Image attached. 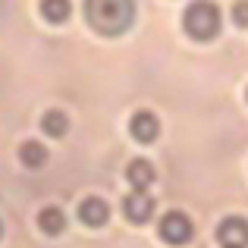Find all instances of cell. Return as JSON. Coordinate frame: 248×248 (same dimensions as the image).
<instances>
[{
	"label": "cell",
	"mask_w": 248,
	"mask_h": 248,
	"mask_svg": "<svg viewBox=\"0 0 248 248\" xmlns=\"http://www.w3.org/2000/svg\"><path fill=\"white\" fill-rule=\"evenodd\" d=\"M232 22H236L239 29H248V0H236V6H232Z\"/></svg>",
	"instance_id": "cell-13"
},
{
	"label": "cell",
	"mask_w": 248,
	"mask_h": 248,
	"mask_svg": "<svg viewBox=\"0 0 248 248\" xmlns=\"http://www.w3.org/2000/svg\"><path fill=\"white\" fill-rule=\"evenodd\" d=\"M69 13H73L69 0H41V16L47 19V22H54V25L66 22Z\"/></svg>",
	"instance_id": "cell-10"
},
{
	"label": "cell",
	"mask_w": 248,
	"mask_h": 248,
	"mask_svg": "<svg viewBox=\"0 0 248 248\" xmlns=\"http://www.w3.org/2000/svg\"><path fill=\"white\" fill-rule=\"evenodd\" d=\"M220 248H248V220L245 217H223L217 226Z\"/></svg>",
	"instance_id": "cell-5"
},
{
	"label": "cell",
	"mask_w": 248,
	"mask_h": 248,
	"mask_svg": "<svg viewBox=\"0 0 248 248\" xmlns=\"http://www.w3.org/2000/svg\"><path fill=\"white\" fill-rule=\"evenodd\" d=\"M107 217H110V207H107V201H101V198H85L79 204V220L85 226H104Z\"/></svg>",
	"instance_id": "cell-7"
},
{
	"label": "cell",
	"mask_w": 248,
	"mask_h": 248,
	"mask_svg": "<svg viewBox=\"0 0 248 248\" xmlns=\"http://www.w3.org/2000/svg\"><path fill=\"white\" fill-rule=\"evenodd\" d=\"M182 25H186V31L195 41H211V38L220 35L223 13H220V6L211 3V0H195L186 10V16H182Z\"/></svg>",
	"instance_id": "cell-2"
},
{
	"label": "cell",
	"mask_w": 248,
	"mask_h": 248,
	"mask_svg": "<svg viewBox=\"0 0 248 248\" xmlns=\"http://www.w3.org/2000/svg\"><path fill=\"white\" fill-rule=\"evenodd\" d=\"M85 19L97 35H123L135 19V0H85Z\"/></svg>",
	"instance_id": "cell-1"
},
{
	"label": "cell",
	"mask_w": 248,
	"mask_h": 248,
	"mask_svg": "<svg viewBox=\"0 0 248 248\" xmlns=\"http://www.w3.org/2000/svg\"><path fill=\"white\" fill-rule=\"evenodd\" d=\"M38 226H41L47 236H60V232L66 230V214H63L57 204H50V207H44V211L38 214Z\"/></svg>",
	"instance_id": "cell-9"
},
{
	"label": "cell",
	"mask_w": 248,
	"mask_h": 248,
	"mask_svg": "<svg viewBox=\"0 0 248 248\" xmlns=\"http://www.w3.org/2000/svg\"><path fill=\"white\" fill-rule=\"evenodd\" d=\"M154 214V198H151V188H135L123 198V217L129 220V223H145V220H151Z\"/></svg>",
	"instance_id": "cell-4"
},
{
	"label": "cell",
	"mask_w": 248,
	"mask_h": 248,
	"mask_svg": "<svg viewBox=\"0 0 248 248\" xmlns=\"http://www.w3.org/2000/svg\"><path fill=\"white\" fill-rule=\"evenodd\" d=\"M41 129L47 135H54V139H60V135H66L69 123H66V113H60V110H47L41 120Z\"/></svg>",
	"instance_id": "cell-11"
},
{
	"label": "cell",
	"mask_w": 248,
	"mask_h": 248,
	"mask_svg": "<svg viewBox=\"0 0 248 248\" xmlns=\"http://www.w3.org/2000/svg\"><path fill=\"white\" fill-rule=\"evenodd\" d=\"M19 157H22L25 167H44V160H47V148H44L41 141H25L22 151H19Z\"/></svg>",
	"instance_id": "cell-12"
},
{
	"label": "cell",
	"mask_w": 248,
	"mask_h": 248,
	"mask_svg": "<svg viewBox=\"0 0 248 248\" xmlns=\"http://www.w3.org/2000/svg\"><path fill=\"white\" fill-rule=\"evenodd\" d=\"M126 179H129V186H135V188H151L154 186V167H151V160L135 157L132 164L126 167Z\"/></svg>",
	"instance_id": "cell-8"
},
{
	"label": "cell",
	"mask_w": 248,
	"mask_h": 248,
	"mask_svg": "<svg viewBox=\"0 0 248 248\" xmlns=\"http://www.w3.org/2000/svg\"><path fill=\"white\" fill-rule=\"evenodd\" d=\"M160 239L170 245H186V242H192V236H195V226H192V220L186 217L182 211H170L160 217Z\"/></svg>",
	"instance_id": "cell-3"
},
{
	"label": "cell",
	"mask_w": 248,
	"mask_h": 248,
	"mask_svg": "<svg viewBox=\"0 0 248 248\" xmlns=\"http://www.w3.org/2000/svg\"><path fill=\"white\" fill-rule=\"evenodd\" d=\"M129 132H132V139H139L141 145H151L160 135V123L151 110H139V113H132V120H129Z\"/></svg>",
	"instance_id": "cell-6"
}]
</instances>
